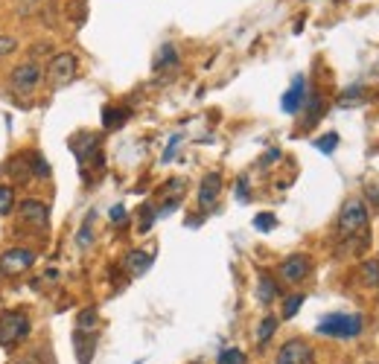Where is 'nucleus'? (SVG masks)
Masks as SVG:
<instances>
[{"label":"nucleus","instance_id":"nucleus-1","mask_svg":"<svg viewBox=\"0 0 379 364\" xmlns=\"http://www.w3.org/2000/svg\"><path fill=\"white\" fill-rule=\"evenodd\" d=\"M76 70H79V61L74 53H56L50 61H47V70H44V76L47 82H50V88H64L76 79Z\"/></svg>","mask_w":379,"mask_h":364},{"label":"nucleus","instance_id":"nucleus-2","mask_svg":"<svg viewBox=\"0 0 379 364\" xmlns=\"http://www.w3.org/2000/svg\"><path fill=\"white\" fill-rule=\"evenodd\" d=\"M362 318L359 315H347V312H336V315H327V318L318 324L321 335L330 338H356L362 332Z\"/></svg>","mask_w":379,"mask_h":364},{"label":"nucleus","instance_id":"nucleus-3","mask_svg":"<svg viewBox=\"0 0 379 364\" xmlns=\"http://www.w3.org/2000/svg\"><path fill=\"white\" fill-rule=\"evenodd\" d=\"M365 228H368V207L359 199H350L339 213V233L350 239L356 233H365Z\"/></svg>","mask_w":379,"mask_h":364},{"label":"nucleus","instance_id":"nucleus-4","mask_svg":"<svg viewBox=\"0 0 379 364\" xmlns=\"http://www.w3.org/2000/svg\"><path fill=\"white\" fill-rule=\"evenodd\" d=\"M41 79H44L41 64H38V61H23V64H18V67L12 70V90H15L18 96H30V93L38 90Z\"/></svg>","mask_w":379,"mask_h":364},{"label":"nucleus","instance_id":"nucleus-5","mask_svg":"<svg viewBox=\"0 0 379 364\" xmlns=\"http://www.w3.org/2000/svg\"><path fill=\"white\" fill-rule=\"evenodd\" d=\"M27 332H30V321H27L23 312H4L0 315V347L18 344Z\"/></svg>","mask_w":379,"mask_h":364},{"label":"nucleus","instance_id":"nucleus-6","mask_svg":"<svg viewBox=\"0 0 379 364\" xmlns=\"http://www.w3.org/2000/svg\"><path fill=\"white\" fill-rule=\"evenodd\" d=\"M35 265V251L30 248H6L0 254V271L4 274H23Z\"/></svg>","mask_w":379,"mask_h":364},{"label":"nucleus","instance_id":"nucleus-7","mask_svg":"<svg viewBox=\"0 0 379 364\" xmlns=\"http://www.w3.org/2000/svg\"><path fill=\"white\" fill-rule=\"evenodd\" d=\"M313 361H315L313 347L306 341H301V338H292V341H286L280 347L274 364H313Z\"/></svg>","mask_w":379,"mask_h":364},{"label":"nucleus","instance_id":"nucleus-8","mask_svg":"<svg viewBox=\"0 0 379 364\" xmlns=\"http://www.w3.org/2000/svg\"><path fill=\"white\" fill-rule=\"evenodd\" d=\"M18 216H21V222L27 228H47V222H50V210H47V204L38 201V199L21 201L18 204Z\"/></svg>","mask_w":379,"mask_h":364},{"label":"nucleus","instance_id":"nucleus-9","mask_svg":"<svg viewBox=\"0 0 379 364\" xmlns=\"http://www.w3.org/2000/svg\"><path fill=\"white\" fill-rule=\"evenodd\" d=\"M310 271H313V262H310V257H303V254H295L289 259H283L280 269H277V274L286 283H301V280L310 277Z\"/></svg>","mask_w":379,"mask_h":364},{"label":"nucleus","instance_id":"nucleus-10","mask_svg":"<svg viewBox=\"0 0 379 364\" xmlns=\"http://www.w3.org/2000/svg\"><path fill=\"white\" fill-rule=\"evenodd\" d=\"M219 192H222V175L219 172H207L202 178V184H199V204L204 210L213 207V204H216V199H219Z\"/></svg>","mask_w":379,"mask_h":364},{"label":"nucleus","instance_id":"nucleus-11","mask_svg":"<svg viewBox=\"0 0 379 364\" xmlns=\"http://www.w3.org/2000/svg\"><path fill=\"white\" fill-rule=\"evenodd\" d=\"M152 262H155V251H149V248L129 251V257H126V271H129L132 277H140V274L149 271Z\"/></svg>","mask_w":379,"mask_h":364},{"label":"nucleus","instance_id":"nucleus-12","mask_svg":"<svg viewBox=\"0 0 379 364\" xmlns=\"http://www.w3.org/2000/svg\"><path fill=\"white\" fill-rule=\"evenodd\" d=\"M303 96H306V79L303 76H295L292 88L283 93V111H286V114H298L301 105H303Z\"/></svg>","mask_w":379,"mask_h":364},{"label":"nucleus","instance_id":"nucleus-13","mask_svg":"<svg viewBox=\"0 0 379 364\" xmlns=\"http://www.w3.org/2000/svg\"><path fill=\"white\" fill-rule=\"evenodd\" d=\"M6 172H9L12 181H18V184H30V178H33V155H18V158H12V163L6 166Z\"/></svg>","mask_w":379,"mask_h":364},{"label":"nucleus","instance_id":"nucleus-14","mask_svg":"<svg viewBox=\"0 0 379 364\" xmlns=\"http://www.w3.org/2000/svg\"><path fill=\"white\" fill-rule=\"evenodd\" d=\"M280 298V288H277V283L269 277V274H263L257 280V300L260 303H272V300H277Z\"/></svg>","mask_w":379,"mask_h":364},{"label":"nucleus","instance_id":"nucleus-15","mask_svg":"<svg viewBox=\"0 0 379 364\" xmlns=\"http://www.w3.org/2000/svg\"><path fill=\"white\" fill-rule=\"evenodd\" d=\"M178 64V50L173 44H163L155 56V70H173Z\"/></svg>","mask_w":379,"mask_h":364},{"label":"nucleus","instance_id":"nucleus-16","mask_svg":"<svg viewBox=\"0 0 379 364\" xmlns=\"http://www.w3.org/2000/svg\"><path fill=\"white\" fill-rule=\"evenodd\" d=\"M126 117H129V111H123V108H105L103 123H105V129H117V126L126 123Z\"/></svg>","mask_w":379,"mask_h":364},{"label":"nucleus","instance_id":"nucleus-17","mask_svg":"<svg viewBox=\"0 0 379 364\" xmlns=\"http://www.w3.org/2000/svg\"><path fill=\"white\" fill-rule=\"evenodd\" d=\"M274 329H277V318H274V315H266V318L260 321V329H257V341H260V344H266L269 338L274 335Z\"/></svg>","mask_w":379,"mask_h":364},{"label":"nucleus","instance_id":"nucleus-18","mask_svg":"<svg viewBox=\"0 0 379 364\" xmlns=\"http://www.w3.org/2000/svg\"><path fill=\"white\" fill-rule=\"evenodd\" d=\"M359 271H362L365 286H379V262L376 259H365Z\"/></svg>","mask_w":379,"mask_h":364},{"label":"nucleus","instance_id":"nucleus-19","mask_svg":"<svg viewBox=\"0 0 379 364\" xmlns=\"http://www.w3.org/2000/svg\"><path fill=\"white\" fill-rule=\"evenodd\" d=\"M219 364H248L245 353L243 350H236V347H228L219 353Z\"/></svg>","mask_w":379,"mask_h":364},{"label":"nucleus","instance_id":"nucleus-20","mask_svg":"<svg viewBox=\"0 0 379 364\" xmlns=\"http://www.w3.org/2000/svg\"><path fill=\"white\" fill-rule=\"evenodd\" d=\"M93 329H97V309H85L79 315V332L85 335V332H93Z\"/></svg>","mask_w":379,"mask_h":364},{"label":"nucleus","instance_id":"nucleus-21","mask_svg":"<svg viewBox=\"0 0 379 364\" xmlns=\"http://www.w3.org/2000/svg\"><path fill=\"white\" fill-rule=\"evenodd\" d=\"M303 306V295H289L286 298V303H283V318H295V315H298V309Z\"/></svg>","mask_w":379,"mask_h":364},{"label":"nucleus","instance_id":"nucleus-22","mask_svg":"<svg viewBox=\"0 0 379 364\" xmlns=\"http://www.w3.org/2000/svg\"><path fill=\"white\" fill-rule=\"evenodd\" d=\"M12 204H15V192H12V187H0V216L12 213Z\"/></svg>","mask_w":379,"mask_h":364},{"label":"nucleus","instance_id":"nucleus-23","mask_svg":"<svg viewBox=\"0 0 379 364\" xmlns=\"http://www.w3.org/2000/svg\"><path fill=\"white\" fill-rule=\"evenodd\" d=\"M277 225V216L274 213H257L254 216V228L257 230H272Z\"/></svg>","mask_w":379,"mask_h":364},{"label":"nucleus","instance_id":"nucleus-24","mask_svg":"<svg viewBox=\"0 0 379 364\" xmlns=\"http://www.w3.org/2000/svg\"><path fill=\"white\" fill-rule=\"evenodd\" d=\"M339 146V134H327V137H318L315 140V149L318 152H324V155H330Z\"/></svg>","mask_w":379,"mask_h":364},{"label":"nucleus","instance_id":"nucleus-25","mask_svg":"<svg viewBox=\"0 0 379 364\" xmlns=\"http://www.w3.org/2000/svg\"><path fill=\"white\" fill-rule=\"evenodd\" d=\"M356 102H362V90H359V88H350L347 93L339 96V105H342V108H344V105H356Z\"/></svg>","mask_w":379,"mask_h":364},{"label":"nucleus","instance_id":"nucleus-26","mask_svg":"<svg viewBox=\"0 0 379 364\" xmlns=\"http://www.w3.org/2000/svg\"><path fill=\"white\" fill-rule=\"evenodd\" d=\"M33 175H38V178L50 175V166H47V160L41 155H33Z\"/></svg>","mask_w":379,"mask_h":364},{"label":"nucleus","instance_id":"nucleus-27","mask_svg":"<svg viewBox=\"0 0 379 364\" xmlns=\"http://www.w3.org/2000/svg\"><path fill=\"white\" fill-rule=\"evenodd\" d=\"M365 196L371 199V204H379V178H368L365 181Z\"/></svg>","mask_w":379,"mask_h":364},{"label":"nucleus","instance_id":"nucleus-28","mask_svg":"<svg viewBox=\"0 0 379 364\" xmlns=\"http://www.w3.org/2000/svg\"><path fill=\"white\" fill-rule=\"evenodd\" d=\"M18 50V41L12 35H0V56H9Z\"/></svg>","mask_w":379,"mask_h":364},{"label":"nucleus","instance_id":"nucleus-29","mask_svg":"<svg viewBox=\"0 0 379 364\" xmlns=\"http://www.w3.org/2000/svg\"><path fill=\"white\" fill-rule=\"evenodd\" d=\"M76 242H79V245H82V248H88V245H91V218H88V222H85V228L79 230Z\"/></svg>","mask_w":379,"mask_h":364},{"label":"nucleus","instance_id":"nucleus-30","mask_svg":"<svg viewBox=\"0 0 379 364\" xmlns=\"http://www.w3.org/2000/svg\"><path fill=\"white\" fill-rule=\"evenodd\" d=\"M181 143V134H175L173 140H170V146H167V152H163V160H173V155H175V146Z\"/></svg>","mask_w":379,"mask_h":364},{"label":"nucleus","instance_id":"nucleus-31","mask_svg":"<svg viewBox=\"0 0 379 364\" xmlns=\"http://www.w3.org/2000/svg\"><path fill=\"white\" fill-rule=\"evenodd\" d=\"M236 199H240V201H245V199H248V184H245V181L236 184Z\"/></svg>","mask_w":379,"mask_h":364},{"label":"nucleus","instance_id":"nucleus-32","mask_svg":"<svg viewBox=\"0 0 379 364\" xmlns=\"http://www.w3.org/2000/svg\"><path fill=\"white\" fill-rule=\"evenodd\" d=\"M111 218H114V222H123V218H126V207H120V204L111 207Z\"/></svg>","mask_w":379,"mask_h":364},{"label":"nucleus","instance_id":"nucleus-33","mask_svg":"<svg viewBox=\"0 0 379 364\" xmlns=\"http://www.w3.org/2000/svg\"><path fill=\"white\" fill-rule=\"evenodd\" d=\"M277 158H280V152H277V149H272V152H266V158H263V163H274Z\"/></svg>","mask_w":379,"mask_h":364},{"label":"nucleus","instance_id":"nucleus-34","mask_svg":"<svg viewBox=\"0 0 379 364\" xmlns=\"http://www.w3.org/2000/svg\"><path fill=\"white\" fill-rule=\"evenodd\" d=\"M0 277H4V271H0Z\"/></svg>","mask_w":379,"mask_h":364}]
</instances>
